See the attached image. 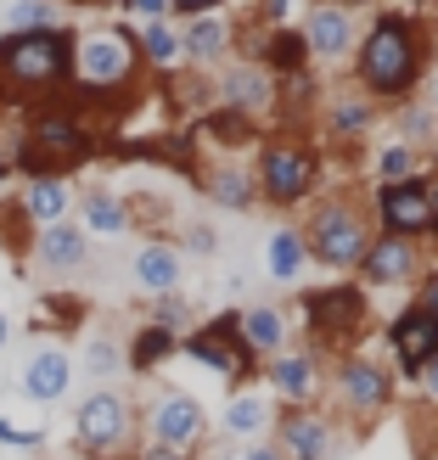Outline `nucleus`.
<instances>
[{
    "label": "nucleus",
    "instance_id": "2",
    "mask_svg": "<svg viewBox=\"0 0 438 460\" xmlns=\"http://www.w3.org/2000/svg\"><path fill=\"white\" fill-rule=\"evenodd\" d=\"M74 84V29L0 34V96L12 102H57Z\"/></svg>",
    "mask_w": 438,
    "mask_h": 460
},
{
    "label": "nucleus",
    "instance_id": "28",
    "mask_svg": "<svg viewBox=\"0 0 438 460\" xmlns=\"http://www.w3.org/2000/svg\"><path fill=\"white\" fill-rule=\"evenodd\" d=\"M264 270H270V281L275 287H292V281H304V270H309V247H304V230H270V242H264Z\"/></svg>",
    "mask_w": 438,
    "mask_h": 460
},
{
    "label": "nucleus",
    "instance_id": "4",
    "mask_svg": "<svg viewBox=\"0 0 438 460\" xmlns=\"http://www.w3.org/2000/svg\"><path fill=\"white\" fill-rule=\"evenodd\" d=\"M141 444V416L124 387H90L74 404V449L79 460H119Z\"/></svg>",
    "mask_w": 438,
    "mask_h": 460
},
{
    "label": "nucleus",
    "instance_id": "29",
    "mask_svg": "<svg viewBox=\"0 0 438 460\" xmlns=\"http://www.w3.org/2000/svg\"><path fill=\"white\" fill-rule=\"evenodd\" d=\"M230 40H237V34H230V22L209 12V17H192L186 29H180V51H186L197 67H214V62L230 57Z\"/></svg>",
    "mask_w": 438,
    "mask_h": 460
},
{
    "label": "nucleus",
    "instance_id": "1",
    "mask_svg": "<svg viewBox=\"0 0 438 460\" xmlns=\"http://www.w3.org/2000/svg\"><path fill=\"white\" fill-rule=\"evenodd\" d=\"M354 79H360V96H371L377 107L405 102L427 79V45H422L416 17H405V12L377 17L354 45Z\"/></svg>",
    "mask_w": 438,
    "mask_h": 460
},
{
    "label": "nucleus",
    "instance_id": "8",
    "mask_svg": "<svg viewBox=\"0 0 438 460\" xmlns=\"http://www.w3.org/2000/svg\"><path fill=\"white\" fill-rule=\"evenodd\" d=\"M326 387H332V404L343 421H354L360 432L371 427L377 416H388L394 410V371H388L382 359L371 354H332V371H326Z\"/></svg>",
    "mask_w": 438,
    "mask_h": 460
},
{
    "label": "nucleus",
    "instance_id": "50",
    "mask_svg": "<svg viewBox=\"0 0 438 460\" xmlns=\"http://www.w3.org/2000/svg\"><path fill=\"white\" fill-rule=\"evenodd\" d=\"M62 6V0H57ZM67 6H124V0H67Z\"/></svg>",
    "mask_w": 438,
    "mask_h": 460
},
{
    "label": "nucleus",
    "instance_id": "10",
    "mask_svg": "<svg viewBox=\"0 0 438 460\" xmlns=\"http://www.w3.org/2000/svg\"><path fill=\"white\" fill-rule=\"evenodd\" d=\"M22 141H29L34 152H45L62 174H74V169H85L90 157H96V135H90V124L67 102H34Z\"/></svg>",
    "mask_w": 438,
    "mask_h": 460
},
{
    "label": "nucleus",
    "instance_id": "9",
    "mask_svg": "<svg viewBox=\"0 0 438 460\" xmlns=\"http://www.w3.org/2000/svg\"><path fill=\"white\" fill-rule=\"evenodd\" d=\"M135 416H141V438L147 444H164V449H180V455L209 449L214 421H209V410H202V399L186 394V387H157Z\"/></svg>",
    "mask_w": 438,
    "mask_h": 460
},
{
    "label": "nucleus",
    "instance_id": "57",
    "mask_svg": "<svg viewBox=\"0 0 438 460\" xmlns=\"http://www.w3.org/2000/svg\"><path fill=\"white\" fill-rule=\"evenodd\" d=\"M332 6H354V0H332Z\"/></svg>",
    "mask_w": 438,
    "mask_h": 460
},
{
    "label": "nucleus",
    "instance_id": "36",
    "mask_svg": "<svg viewBox=\"0 0 438 460\" xmlns=\"http://www.w3.org/2000/svg\"><path fill=\"white\" fill-rule=\"evenodd\" d=\"M74 365H85L90 382H112V376L124 371V349H119L112 337H90V342H85V354H79Z\"/></svg>",
    "mask_w": 438,
    "mask_h": 460
},
{
    "label": "nucleus",
    "instance_id": "52",
    "mask_svg": "<svg viewBox=\"0 0 438 460\" xmlns=\"http://www.w3.org/2000/svg\"><path fill=\"white\" fill-rule=\"evenodd\" d=\"M427 169L438 174V135H433V141H427Z\"/></svg>",
    "mask_w": 438,
    "mask_h": 460
},
{
    "label": "nucleus",
    "instance_id": "7",
    "mask_svg": "<svg viewBox=\"0 0 438 460\" xmlns=\"http://www.w3.org/2000/svg\"><path fill=\"white\" fill-rule=\"evenodd\" d=\"M298 309H304V332L315 337V354H349L371 320V297L360 281H337V287H309L298 297Z\"/></svg>",
    "mask_w": 438,
    "mask_h": 460
},
{
    "label": "nucleus",
    "instance_id": "38",
    "mask_svg": "<svg viewBox=\"0 0 438 460\" xmlns=\"http://www.w3.org/2000/svg\"><path fill=\"white\" fill-rule=\"evenodd\" d=\"M0 449H17V455H34V449H45V427H34V421H17V416H6V410H0Z\"/></svg>",
    "mask_w": 438,
    "mask_h": 460
},
{
    "label": "nucleus",
    "instance_id": "46",
    "mask_svg": "<svg viewBox=\"0 0 438 460\" xmlns=\"http://www.w3.org/2000/svg\"><path fill=\"white\" fill-rule=\"evenodd\" d=\"M124 12H135L141 22H152V17H174L169 0H124Z\"/></svg>",
    "mask_w": 438,
    "mask_h": 460
},
{
    "label": "nucleus",
    "instance_id": "40",
    "mask_svg": "<svg viewBox=\"0 0 438 460\" xmlns=\"http://www.w3.org/2000/svg\"><path fill=\"white\" fill-rule=\"evenodd\" d=\"M180 247H186V252H197V259H214V252H219V236H214V225H192Z\"/></svg>",
    "mask_w": 438,
    "mask_h": 460
},
{
    "label": "nucleus",
    "instance_id": "14",
    "mask_svg": "<svg viewBox=\"0 0 438 460\" xmlns=\"http://www.w3.org/2000/svg\"><path fill=\"white\" fill-rule=\"evenodd\" d=\"M371 230H382V236H410V242H422L427 230H433L427 174L399 180V186H371Z\"/></svg>",
    "mask_w": 438,
    "mask_h": 460
},
{
    "label": "nucleus",
    "instance_id": "49",
    "mask_svg": "<svg viewBox=\"0 0 438 460\" xmlns=\"http://www.w3.org/2000/svg\"><path fill=\"white\" fill-rule=\"evenodd\" d=\"M6 349H12V314L0 309V354H6Z\"/></svg>",
    "mask_w": 438,
    "mask_h": 460
},
{
    "label": "nucleus",
    "instance_id": "25",
    "mask_svg": "<svg viewBox=\"0 0 438 460\" xmlns=\"http://www.w3.org/2000/svg\"><path fill=\"white\" fill-rule=\"evenodd\" d=\"M74 225L85 230V236H130L135 230V208L119 197V191H85L74 202Z\"/></svg>",
    "mask_w": 438,
    "mask_h": 460
},
{
    "label": "nucleus",
    "instance_id": "16",
    "mask_svg": "<svg viewBox=\"0 0 438 460\" xmlns=\"http://www.w3.org/2000/svg\"><path fill=\"white\" fill-rule=\"evenodd\" d=\"M74 376H79L74 354L57 349V342H40V349H29V359H22V371H17V394L34 410H51L74 394Z\"/></svg>",
    "mask_w": 438,
    "mask_h": 460
},
{
    "label": "nucleus",
    "instance_id": "12",
    "mask_svg": "<svg viewBox=\"0 0 438 460\" xmlns=\"http://www.w3.org/2000/svg\"><path fill=\"white\" fill-rule=\"evenodd\" d=\"M259 376L270 382L264 394L282 404V410H315L326 399V354L315 349H282L259 365Z\"/></svg>",
    "mask_w": 438,
    "mask_h": 460
},
{
    "label": "nucleus",
    "instance_id": "24",
    "mask_svg": "<svg viewBox=\"0 0 438 460\" xmlns=\"http://www.w3.org/2000/svg\"><path fill=\"white\" fill-rule=\"evenodd\" d=\"M242 314V342H247V354L253 359H270V354H282V349H292V320H287V309L282 304H247V309H237Z\"/></svg>",
    "mask_w": 438,
    "mask_h": 460
},
{
    "label": "nucleus",
    "instance_id": "45",
    "mask_svg": "<svg viewBox=\"0 0 438 460\" xmlns=\"http://www.w3.org/2000/svg\"><path fill=\"white\" fill-rule=\"evenodd\" d=\"M416 394H422V399H427V404L438 410V354H433V359L422 365V376H416Z\"/></svg>",
    "mask_w": 438,
    "mask_h": 460
},
{
    "label": "nucleus",
    "instance_id": "31",
    "mask_svg": "<svg viewBox=\"0 0 438 460\" xmlns=\"http://www.w3.org/2000/svg\"><path fill=\"white\" fill-rule=\"evenodd\" d=\"M259 67L270 79H287V74H309V45H304V29H270L264 34V51H259Z\"/></svg>",
    "mask_w": 438,
    "mask_h": 460
},
{
    "label": "nucleus",
    "instance_id": "41",
    "mask_svg": "<svg viewBox=\"0 0 438 460\" xmlns=\"http://www.w3.org/2000/svg\"><path fill=\"white\" fill-rule=\"evenodd\" d=\"M410 287H416V297H410V304H416V309H427V314H438V270H422Z\"/></svg>",
    "mask_w": 438,
    "mask_h": 460
},
{
    "label": "nucleus",
    "instance_id": "59",
    "mask_svg": "<svg viewBox=\"0 0 438 460\" xmlns=\"http://www.w3.org/2000/svg\"><path fill=\"white\" fill-rule=\"evenodd\" d=\"M119 460H130V455H119Z\"/></svg>",
    "mask_w": 438,
    "mask_h": 460
},
{
    "label": "nucleus",
    "instance_id": "53",
    "mask_svg": "<svg viewBox=\"0 0 438 460\" xmlns=\"http://www.w3.org/2000/svg\"><path fill=\"white\" fill-rule=\"evenodd\" d=\"M427 57H438V17H433V40H427Z\"/></svg>",
    "mask_w": 438,
    "mask_h": 460
},
{
    "label": "nucleus",
    "instance_id": "3",
    "mask_svg": "<svg viewBox=\"0 0 438 460\" xmlns=\"http://www.w3.org/2000/svg\"><path fill=\"white\" fill-rule=\"evenodd\" d=\"M141 51H135L130 29H74V102H119L141 79Z\"/></svg>",
    "mask_w": 438,
    "mask_h": 460
},
{
    "label": "nucleus",
    "instance_id": "20",
    "mask_svg": "<svg viewBox=\"0 0 438 460\" xmlns=\"http://www.w3.org/2000/svg\"><path fill=\"white\" fill-rule=\"evenodd\" d=\"M74 180L67 174H45V180H22V191H17V219L29 225V230H45V225H62V219H74Z\"/></svg>",
    "mask_w": 438,
    "mask_h": 460
},
{
    "label": "nucleus",
    "instance_id": "23",
    "mask_svg": "<svg viewBox=\"0 0 438 460\" xmlns=\"http://www.w3.org/2000/svg\"><path fill=\"white\" fill-rule=\"evenodd\" d=\"M219 107H237V112H247V119H264V112H275V79L264 74L259 62L225 67V79H219Z\"/></svg>",
    "mask_w": 438,
    "mask_h": 460
},
{
    "label": "nucleus",
    "instance_id": "27",
    "mask_svg": "<svg viewBox=\"0 0 438 460\" xmlns=\"http://www.w3.org/2000/svg\"><path fill=\"white\" fill-rule=\"evenodd\" d=\"M202 197L219 202V208H230V214L259 208V186H253V169H247V164H230V157H225L219 169L202 174Z\"/></svg>",
    "mask_w": 438,
    "mask_h": 460
},
{
    "label": "nucleus",
    "instance_id": "21",
    "mask_svg": "<svg viewBox=\"0 0 438 460\" xmlns=\"http://www.w3.org/2000/svg\"><path fill=\"white\" fill-rule=\"evenodd\" d=\"M130 281L141 287L147 297H164V292H180V281H186V259H180V247L164 242V236H152L135 247V259H130Z\"/></svg>",
    "mask_w": 438,
    "mask_h": 460
},
{
    "label": "nucleus",
    "instance_id": "56",
    "mask_svg": "<svg viewBox=\"0 0 438 460\" xmlns=\"http://www.w3.org/2000/svg\"><path fill=\"white\" fill-rule=\"evenodd\" d=\"M0 119H6V96H0Z\"/></svg>",
    "mask_w": 438,
    "mask_h": 460
},
{
    "label": "nucleus",
    "instance_id": "30",
    "mask_svg": "<svg viewBox=\"0 0 438 460\" xmlns=\"http://www.w3.org/2000/svg\"><path fill=\"white\" fill-rule=\"evenodd\" d=\"M135 51H141L147 67H157V74H174L180 62H186V51H180V29L169 17H152V22H135Z\"/></svg>",
    "mask_w": 438,
    "mask_h": 460
},
{
    "label": "nucleus",
    "instance_id": "15",
    "mask_svg": "<svg viewBox=\"0 0 438 460\" xmlns=\"http://www.w3.org/2000/svg\"><path fill=\"white\" fill-rule=\"evenodd\" d=\"M382 342H388V354H394V382H410V387H416L422 365L438 354V314H427V309H416V304H405L394 320H388Z\"/></svg>",
    "mask_w": 438,
    "mask_h": 460
},
{
    "label": "nucleus",
    "instance_id": "13",
    "mask_svg": "<svg viewBox=\"0 0 438 460\" xmlns=\"http://www.w3.org/2000/svg\"><path fill=\"white\" fill-rule=\"evenodd\" d=\"M270 444L282 449V460H343V432L337 416L326 410H282L270 427Z\"/></svg>",
    "mask_w": 438,
    "mask_h": 460
},
{
    "label": "nucleus",
    "instance_id": "42",
    "mask_svg": "<svg viewBox=\"0 0 438 460\" xmlns=\"http://www.w3.org/2000/svg\"><path fill=\"white\" fill-rule=\"evenodd\" d=\"M225 460H282V449H275L270 438H253V444H230Z\"/></svg>",
    "mask_w": 438,
    "mask_h": 460
},
{
    "label": "nucleus",
    "instance_id": "43",
    "mask_svg": "<svg viewBox=\"0 0 438 460\" xmlns=\"http://www.w3.org/2000/svg\"><path fill=\"white\" fill-rule=\"evenodd\" d=\"M298 0H259V17L270 22V29H287V17H292Z\"/></svg>",
    "mask_w": 438,
    "mask_h": 460
},
{
    "label": "nucleus",
    "instance_id": "26",
    "mask_svg": "<svg viewBox=\"0 0 438 460\" xmlns=\"http://www.w3.org/2000/svg\"><path fill=\"white\" fill-rule=\"evenodd\" d=\"M174 354H180V332L157 326V320H141V326L130 332V342H124V371L152 376V371H164Z\"/></svg>",
    "mask_w": 438,
    "mask_h": 460
},
{
    "label": "nucleus",
    "instance_id": "47",
    "mask_svg": "<svg viewBox=\"0 0 438 460\" xmlns=\"http://www.w3.org/2000/svg\"><path fill=\"white\" fill-rule=\"evenodd\" d=\"M169 12H180V17H209V12H219V0H169Z\"/></svg>",
    "mask_w": 438,
    "mask_h": 460
},
{
    "label": "nucleus",
    "instance_id": "34",
    "mask_svg": "<svg viewBox=\"0 0 438 460\" xmlns=\"http://www.w3.org/2000/svg\"><path fill=\"white\" fill-rule=\"evenodd\" d=\"M202 135L219 141V146H247L253 135H259V119H247L237 107H214V112H202Z\"/></svg>",
    "mask_w": 438,
    "mask_h": 460
},
{
    "label": "nucleus",
    "instance_id": "32",
    "mask_svg": "<svg viewBox=\"0 0 438 460\" xmlns=\"http://www.w3.org/2000/svg\"><path fill=\"white\" fill-rule=\"evenodd\" d=\"M371 129H377V102H371V96H337V102L326 107V135H332V141L354 146V141H365Z\"/></svg>",
    "mask_w": 438,
    "mask_h": 460
},
{
    "label": "nucleus",
    "instance_id": "22",
    "mask_svg": "<svg viewBox=\"0 0 438 460\" xmlns=\"http://www.w3.org/2000/svg\"><path fill=\"white\" fill-rule=\"evenodd\" d=\"M304 45H309V57H320V62H343V57H349L360 45L349 6H315L304 17Z\"/></svg>",
    "mask_w": 438,
    "mask_h": 460
},
{
    "label": "nucleus",
    "instance_id": "44",
    "mask_svg": "<svg viewBox=\"0 0 438 460\" xmlns=\"http://www.w3.org/2000/svg\"><path fill=\"white\" fill-rule=\"evenodd\" d=\"M130 460H197V455H180V449H164V444H147L141 438V444L130 449Z\"/></svg>",
    "mask_w": 438,
    "mask_h": 460
},
{
    "label": "nucleus",
    "instance_id": "18",
    "mask_svg": "<svg viewBox=\"0 0 438 460\" xmlns=\"http://www.w3.org/2000/svg\"><path fill=\"white\" fill-rule=\"evenodd\" d=\"M34 264L45 275H57V281H67V275H85L90 270V236L74 225V219H62V225H45L34 230Z\"/></svg>",
    "mask_w": 438,
    "mask_h": 460
},
{
    "label": "nucleus",
    "instance_id": "39",
    "mask_svg": "<svg viewBox=\"0 0 438 460\" xmlns=\"http://www.w3.org/2000/svg\"><path fill=\"white\" fill-rule=\"evenodd\" d=\"M147 320H157V326H169V332H186V320H192V304H186L180 292H164V297H152Z\"/></svg>",
    "mask_w": 438,
    "mask_h": 460
},
{
    "label": "nucleus",
    "instance_id": "19",
    "mask_svg": "<svg viewBox=\"0 0 438 460\" xmlns=\"http://www.w3.org/2000/svg\"><path fill=\"white\" fill-rule=\"evenodd\" d=\"M275 416H282V404H275L264 387H237V394L225 399L219 410V438L225 444H253V438H270Z\"/></svg>",
    "mask_w": 438,
    "mask_h": 460
},
{
    "label": "nucleus",
    "instance_id": "37",
    "mask_svg": "<svg viewBox=\"0 0 438 460\" xmlns=\"http://www.w3.org/2000/svg\"><path fill=\"white\" fill-rule=\"evenodd\" d=\"M394 141H405V146H416V152H427V141H433V135H438V119H433V112L427 107H416V102H405L399 112H394Z\"/></svg>",
    "mask_w": 438,
    "mask_h": 460
},
{
    "label": "nucleus",
    "instance_id": "54",
    "mask_svg": "<svg viewBox=\"0 0 438 460\" xmlns=\"http://www.w3.org/2000/svg\"><path fill=\"white\" fill-rule=\"evenodd\" d=\"M6 180H12V164H6V157H0V186H6Z\"/></svg>",
    "mask_w": 438,
    "mask_h": 460
},
{
    "label": "nucleus",
    "instance_id": "17",
    "mask_svg": "<svg viewBox=\"0 0 438 460\" xmlns=\"http://www.w3.org/2000/svg\"><path fill=\"white\" fill-rule=\"evenodd\" d=\"M360 287H410L422 275V242H410V236H371V247H365V259H360Z\"/></svg>",
    "mask_w": 438,
    "mask_h": 460
},
{
    "label": "nucleus",
    "instance_id": "33",
    "mask_svg": "<svg viewBox=\"0 0 438 460\" xmlns=\"http://www.w3.org/2000/svg\"><path fill=\"white\" fill-rule=\"evenodd\" d=\"M416 174H427V152L405 146V141H388L371 157V180H377V186H399V180H416Z\"/></svg>",
    "mask_w": 438,
    "mask_h": 460
},
{
    "label": "nucleus",
    "instance_id": "6",
    "mask_svg": "<svg viewBox=\"0 0 438 460\" xmlns=\"http://www.w3.org/2000/svg\"><path fill=\"white\" fill-rule=\"evenodd\" d=\"M253 186H259L264 208L309 202L320 186V146H309L304 135H275V141H264L259 164H253Z\"/></svg>",
    "mask_w": 438,
    "mask_h": 460
},
{
    "label": "nucleus",
    "instance_id": "51",
    "mask_svg": "<svg viewBox=\"0 0 438 460\" xmlns=\"http://www.w3.org/2000/svg\"><path fill=\"white\" fill-rule=\"evenodd\" d=\"M427 107H433V119H438V74H433V84H427Z\"/></svg>",
    "mask_w": 438,
    "mask_h": 460
},
{
    "label": "nucleus",
    "instance_id": "58",
    "mask_svg": "<svg viewBox=\"0 0 438 460\" xmlns=\"http://www.w3.org/2000/svg\"><path fill=\"white\" fill-rule=\"evenodd\" d=\"M0 157H6V141H0Z\"/></svg>",
    "mask_w": 438,
    "mask_h": 460
},
{
    "label": "nucleus",
    "instance_id": "55",
    "mask_svg": "<svg viewBox=\"0 0 438 460\" xmlns=\"http://www.w3.org/2000/svg\"><path fill=\"white\" fill-rule=\"evenodd\" d=\"M422 460H438V449H427V455H422Z\"/></svg>",
    "mask_w": 438,
    "mask_h": 460
},
{
    "label": "nucleus",
    "instance_id": "35",
    "mask_svg": "<svg viewBox=\"0 0 438 460\" xmlns=\"http://www.w3.org/2000/svg\"><path fill=\"white\" fill-rule=\"evenodd\" d=\"M0 22H6V34H40V29H62V17H57V0H12V6L0 12Z\"/></svg>",
    "mask_w": 438,
    "mask_h": 460
},
{
    "label": "nucleus",
    "instance_id": "11",
    "mask_svg": "<svg viewBox=\"0 0 438 460\" xmlns=\"http://www.w3.org/2000/svg\"><path fill=\"white\" fill-rule=\"evenodd\" d=\"M180 354L209 365V371H219L225 382H247L253 371H259V359H253L247 342H242V314L237 309H225L214 320H202V326L180 332Z\"/></svg>",
    "mask_w": 438,
    "mask_h": 460
},
{
    "label": "nucleus",
    "instance_id": "48",
    "mask_svg": "<svg viewBox=\"0 0 438 460\" xmlns=\"http://www.w3.org/2000/svg\"><path fill=\"white\" fill-rule=\"evenodd\" d=\"M427 208H433V230H427V236H438V174H427Z\"/></svg>",
    "mask_w": 438,
    "mask_h": 460
},
{
    "label": "nucleus",
    "instance_id": "5",
    "mask_svg": "<svg viewBox=\"0 0 438 460\" xmlns=\"http://www.w3.org/2000/svg\"><path fill=\"white\" fill-rule=\"evenodd\" d=\"M371 214L349 197H326L309 208V225H304V247H309V264H326L332 275H354L365 247H371Z\"/></svg>",
    "mask_w": 438,
    "mask_h": 460
}]
</instances>
